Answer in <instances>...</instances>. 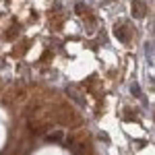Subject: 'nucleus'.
Masks as SVG:
<instances>
[{
	"label": "nucleus",
	"instance_id": "nucleus-1",
	"mask_svg": "<svg viewBox=\"0 0 155 155\" xmlns=\"http://www.w3.org/2000/svg\"><path fill=\"white\" fill-rule=\"evenodd\" d=\"M145 11H147V8H145L143 2H139V0L132 2V15H134V17H145Z\"/></svg>",
	"mask_w": 155,
	"mask_h": 155
},
{
	"label": "nucleus",
	"instance_id": "nucleus-2",
	"mask_svg": "<svg viewBox=\"0 0 155 155\" xmlns=\"http://www.w3.org/2000/svg\"><path fill=\"white\" fill-rule=\"evenodd\" d=\"M114 33H116V37H118V39H122V41H126V31H124V27H118V25H116Z\"/></svg>",
	"mask_w": 155,
	"mask_h": 155
},
{
	"label": "nucleus",
	"instance_id": "nucleus-3",
	"mask_svg": "<svg viewBox=\"0 0 155 155\" xmlns=\"http://www.w3.org/2000/svg\"><path fill=\"white\" fill-rule=\"evenodd\" d=\"M60 139H62V132H54V134H48V141H50V143H52V141L56 143V141H60Z\"/></svg>",
	"mask_w": 155,
	"mask_h": 155
},
{
	"label": "nucleus",
	"instance_id": "nucleus-4",
	"mask_svg": "<svg viewBox=\"0 0 155 155\" xmlns=\"http://www.w3.org/2000/svg\"><path fill=\"white\" fill-rule=\"evenodd\" d=\"M132 93L137 97H141V91H139V85H132Z\"/></svg>",
	"mask_w": 155,
	"mask_h": 155
}]
</instances>
